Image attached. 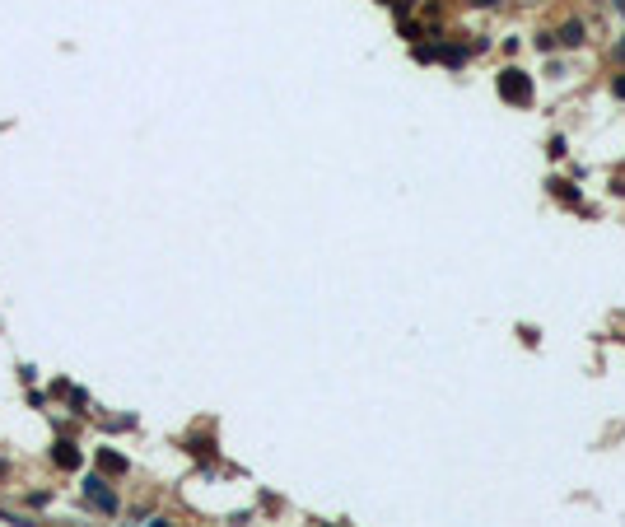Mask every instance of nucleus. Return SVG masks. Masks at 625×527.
<instances>
[{
    "mask_svg": "<svg viewBox=\"0 0 625 527\" xmlns=\"http://www.w3.org/2000/svg\"><path fill=\"white\" fill-rule=\"evenodd\" d=\"M476 5H500V0H476Z\"/></svg>",
    "mask_w": 625,
    "mask_h": 527,
    "instance_id": "obj_9",
    "label": "nucleus"
},
{
    "mask_svg": "<svg viewBox=\"0 0 625 527\" xmlns=\"http://www.w3.org/2000/svg\"><path fill=\"white\" fill-rule=\"evenodd\" d=\"M616 5H621V10H625V0H616Z\"/></svg>",
    "mask_w": 625,
    "mask_h": 527,
    "instance_id": "obj_11",
    "label": "nucleus"
},
{
    "mask_svg": "<svg viewBox=\"0 0 625 527\" xmlns=\"http://www.w3.org/2000/svg\"><path fill=\"white\" fill-rule=\"evenodd\" d=\"M52 457H56V466H65V471H75V466H79V448H75V443H65V439L52 448Z\"/></svg>",
    "mask_w": 625,
    "mask_h": 527,
    "instance_id": "obj_3",
    "label": "nucleus"
},
{
    "mask_svg": "<svg viewBox=\"0 0 625 527\" xmlns=\"http://www.w3.org/2000/svg\"><path fill=\"white\" fill-rule=\"evenodd\" d=\"M495 89H500L504 103H514V108H528L532 103V75L528 70H518V65H504L500 79H495Z\"/></svg>",
    "mask_w": 625,
    "mask_h": 527,
    "instance_id": "obj_1",
    "label": "nucleus"
},
{
    "mask_svg": "<svg viewBox=\"0 0 625 527\" xmlns=\"http://www.w3.org/2000/svg\"><path fill=\"white\" fill-rule=\"evenodd\" d=\"M551 191H555V196H560V201H574V187L569 182H560V178H555V182H546Z\"/></svg>",
    "mask_w": 625,
    "mask_h": 527,
    "instance_id": "obj_7",
    "label": "nucleus"
},
{
    "mask_svg": "<svg viewBox=\"0 0 625 527\" xmlns=\"http://www.w3.org/2000/svg\"><path fill=\"white\" fill-rule=\"evenodd\" d=\"M560 42H564V47H578V42H583V29H578V24H564Z\"/></svg>",
    "mask_w": 625,
    "mask_h": 527,
    "instance_id": "obj_6",
    "label": "nucleus"
},
{
    "mask_svg": "<svg viewBox=\"0 0 625 527\" xmlns=\"http://www.w3.org/2000/svg\"><path fill=\"white\" fill-rule=\"evenodd\" d=\"M98 466H103V471H112V476H122V471H126V457H117L112 448H103V453H98Z\"/></svg>",
    "mask_w": 625,
    "mask_h": 527,
    "instance_id": "obj_4",
    "label": "nucleus"
},
{
    "mask_svg": "<svg viewBox=\"0 0 625 527\" xmlns=\"http://www.w3.org/2000/svg\"><path fill=\"white\" fill-rule=\"evenodd\" d=\"M611 89H616V98H625V75H616V84H611Z\"/></svg>",
    "mask_w": 625,
    "mask_h": 527,
    "instance_id": "obj_8",
    "label": "nucleus"
},
{
    "mask_svg": "<svg viewBox=\"0 0 625 527\" xmlns=\"http://www.w3.org/2000/svg\"><path fill=\"white\" fill-rule=\"evenodd\" d=\"M397 5H402V10H406V5H411V0H397Z\"/></svg>",
    "mask_w": 625,
    "mask_h": 527,
    "instance_id": "obj_10",
    "label": "nucleus"
},
{
    "mask_svg": "<svg viewBox=\"0 0 625 527\" xmlns=\"http://www.w3.org/2000/svg\"><path fill=\"white\" fill-rule=\"evenodd\" d=\"M84 495H94V504H98V509H117V495H112V490H108V481H103V476H89V481H84Z\"/></svg>",
    "mask_w": 625,
    "mask_h": 527,
    "instance_id": "obj_2",
    "label": "nucleus"
},
{
    "mask_svg": "<svg viewBox=\"0 0 625 527\" xmlns=\"http://www.w3.org/2000/svg\"><path fill=\"white\" fill-rule=\"evenodd\" d=\"M438 56H443L448 65H462V61H467V52H462V47H453V42H448V47H438Z\"/></svg>",
    "mask_w": 625,
    "mask_h": 527,
    "instance_id": "obj_5",
    "label": "nucleus"
}]
</instances>
